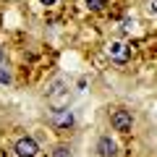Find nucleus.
<instances>
[{
  "mask_svg": "<svg viewBox=\"0 0 157 157\" xmlns=\"http://www.w3.org/2000/svg\"><path fill=\"white\" fill-rule=\"evenodd\" d=\"M47 105L52 110H68V105H71V92H68L63 78H58V81L50 84V89H47Z\"/></svg>",
  "mask_w": 157,
  "mask_h": 157,
  "instance_id": "f257e3e1",
  "label": "nucleus"
},
{
  "mask_svg": "<svg viewBox=\"0 0 157 157\" xmlns=\"http://www.w3.org/2000/svg\"><path fill=\"white\" fill-rule=\"evenodd\" d=\"M110 126L118 134H128V131L134 128V115H131L128 110H115L110 115Z\"/></svg>",
  "mask_w": 157,
  "mask_h": 157,
  "instance_id": "f03ea898",
  "label": "nucleus"
},
{
  "mask_svg": "<svg viewBox=\"0 0 157 157\" xmlns=\"http://www.w3.org/2000/svg\"><path fill=\"white\" fill-rule=\"evenodd\" d=\"M13 152H16V157H37L39 155V144L34 136H21V139H16V144H13Z\"/></svg>",
  "mask_w": 157,
  "mask_h": 157,
  "instance_id": "7ed1b4c3",
  "label": "nucleus"
},
{
  "mask_svg": "<svg viewBox=\"0 0 157 157\" xmlns=\"http://www.w3.org/2000/svg\"><path fill=\"white\" fill-rule=\"evenodd\" d=\"M73 123H76L73 110H52L50 113V126H52V128H58V131H68Z\"/></svg>",
  "mask_w": 157,
  "mask_h": 157,
  "instance_id": "20e7f679",
  "label": "nucleus"
},
{
  "mask_svg": "<svg viewBox=\"0 0 157 157\" xmlns=\"http://www.w3.org/2000/svg\"><path fill=\"white\" fill-rule=\"evenodd\" d=\"M105 52H107V58H110L113 63H118V66H126V63L131 60V50L123 45V42H110Z\"/></svg>",
  "mask_w": 157,
  "mask_h": 157,
  "instance_id": "39448f33",
  "label": "nucleus"
},
{
  "mask_svg": "<svg viewBox=\"0 0 157 157\" xmlns=\"http://www.w3.org/2000/svg\"><path fill=\"white\" fill-rule=\"evenodd\" d=\"M94 152L100 157H118V144L115 139H110V136H100L94 144Z\"/></svg>",
  "mask_w": 157,
  "mask_h": 157,
  "instance_id": "423d86ee",
  "label": "nucleus"
},
{
  "mask_svg": "<svg viewBox=\"0 0 157 157\" xmlns=\"http://www.w3.org/2000/svg\"><path fill=\"white\" fill-rule=\"evenodd\" d=\"M52 157H71V147L68 144H58L52 149Z\"/></svg>",
  "mask_w": 157,
  "mask_h": 157,
  "instance_id": "0eeeda50",
  "label": "nucleus"
},
{
  "mask_svg": "<svg viewBox=\"0 0 157 157\" xmlns=\"http://www.w3.org/2000/svg\"><path fill=\"white\" fill-rule=\"evenodd\" d=\"M84 3H86L89 11H102V8L107 6V0H84Z\"/></svg>",
  "mask_w": 157,
  "mask_h": 157,
  "instance_id": "6e6552de",
  "label": "nucleus"
},
{
  "mask_svg": "<svg viewBox=\"0 0 157 157\" xmlns=\"http://www.w3.org/2000/svg\"><path fill=\"white\" fill-rule=\"evenodd\" d=\"M11 81H13L11 68H3V66H0V84H11Z\"/></svg>",
  "mask_w": 157,
  "mask_h": 157,
  "instance_id": "1a4fd4ad",
  "label": "nucleus"
},
{
  "mask_svg": "<svg viewBox=\"0 0 157 157\" xmlns=\"http://www.w3.org/2000/svg\"><path fill=\"white\" fill-rule=\"evenodd\" d=\"M121 26L126 29V32H134V18H123V24Z\"/></svg>",
  "mask_w": 157,
  "mask_h": 157,
  "instance_id": "9d476101",
  "label": "nucleus"
},
{
  "mask_svg": "<svg viewBox=\"0 0 157 157\" xmlns=\"http://www.w3.org/2000/svg\"><path fill=\"white\" fill-rule=\"evenodd\" d=\"M39 3H42V6H55L58 0H39Z\"/></svg>",
  "mask_w": 157,
  "mask_h": 157,
  "instance_id": "9b49d317",
  "label": "nucleus"
},
{
  "mask_svg": "<svg viewBox=\"0 0 157 157\" xmlns=\"http://www.w3.org/2000/svg\"><path fill=\"white\" fill-rule=\"evenodd\" d=\"M3 60H6V50L0 47V66H3Z\"/></svg>",
  "mask_w": 157,
  "mask_h": 157,
  "instance_id": "f8f14e48",
  "label": "nucleus"
},
{
  "mask_svg": "<svg viewBox=\"0 0 157 157\" xmlns=\"http://www.w3.org/2000/svg\"><path fill=\"white\" fill-rule=\"evenodd\" d=\"M152 11H155V13H157V0H152Z\"/></svg>",
  "mask_w": 157,
  "mask_h": 157,
  "instance_id": "ddd939ff",
  "label": "nucleus"
}]
</instances>
